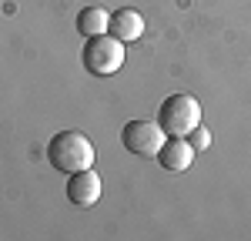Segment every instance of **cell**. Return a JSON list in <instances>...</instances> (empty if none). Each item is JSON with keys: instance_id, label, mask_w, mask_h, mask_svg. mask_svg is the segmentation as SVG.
Wrapping results in <instances>:
<instances>
[{"instance_id": "cell-1", "label": "cell", "mask_w": 251, "mask_h": 241, "mask_svg": "<svg viewBox=\"0 0 251 241\" xmlns=\"http://www.w3.org/2000/svg\"><path fill=\"white\" fill-rule=\"evenodd\" d=\"M47 161L64 174L87 171L94 164V144L80 131H60V134H54L47 141Z\"/></svg>"}, {"instance_id": "cell-2", "label": "cell", "mask_w": 251, "mask_h": 241, "mask_svg": "<svg viewBox=\"0 0 251 241\" xmlns=\"http://www.w3.org/2000/svg\"><path fill=\"white\" fill-rule=\"evenodd\" d=\"M157 124L168 138H188L201 124V104L191 94H171L157 107Z\"/></svg>"}, {"instance_id": "cell-3", "label": "cell", "mask_w": 251, "mask_h": 241, "mask_svg": "<svg viewBox=\"0 0 251 241\" xmlns=\"http://www.w3.org/2000/svg\"><path fill=\"white\" fill-rule=\"evenodd\" d=\"M84 71L94 74V77H111L121 71L124 64V44L114 37V34H97V37H87L84 44Z\"/></svg>"}, {"instance_id": "cell-4", "label": "cell", "mask_w": 251, "mask_h": 241, "mask_svg": "<svg viewBox=\"0 0 251 241\" xmlns=\"http://www.w3.org/2000/svg\"><path fill=\"white\" fill-rule=\"evenodd\" d=\"M164 131H161V124L157 120H127L124 124V131H121V144L137 154V158H157V151H161V144H164Z\"/></svg>"}, {"instance_id": "cell-5", "label": "cell", "mask_w": 251, "mask_h": 241, "mask_svg": "<svg viewBox=\"0 0 251 241\" xmlns=\"http://www.w3.org/2000/svg\"><path fill=\"white\" fill-rule=\"evenodd\" d=\"M194 151L191 141L188 138H164L161 144V151H157V161H161V168L164 171H171V174H181V171H188L194 161Z\"/></svg>"}, {"instance_id": "cell-6", "label": "cell", "mask_w": 251, "mask_h": 241, "mask_svg": "<svg viewBox=\"0 0 251 241\" xmlns=\"http://www.w3.org/2000/svg\"><path fill=\"white\" fill-rule=\"evenodd\" d=\"M67 198L80 204V208H91L100 201V174L97 171H77V174H71L67 178Z\"/></svg>"}, {"instance_id": "cell-7", "label": "cell", "mask_w": 251, "mask_h": 241, "mask_svg": "<svg viewBox=\"0 0 251 241\" xmlns=\"http://www.w3.org/2000/svg\"><path fill=\"white\" fill-rule=\"evenodd\" d=\"M107 30H111L121 44H134V40L144 37V17L137 14L134 7H121V10H114V14H111Z\"/></svg>"}, {"instance_id": "cell-8", "label": "cell", "mask_w": 251, "mask_h": 241, "mask_svg": "<svg viewBox=\"0 0 251 241\" xmlns=\"http://www.w3.org/2000/svg\"><path fill=\"white\" fill-rule=\"evenodd\" d=\"M107 24H111V14L104 7H84L77 14V30L84 37H97V34H107Z\"/></svg>"}, {"instance_id": "cell-9", "label": "cell", "mask_w": 251, "mask_h": 241, "mask_svg": "<svg viewBox=\"0 0 251 241\" xmlns=\"http://www.w3.org/2000/svg\"><path fill=\"white\" fill-rule=\"evenodd\" d=\"M188 141H191V147H194V151H204V147L211 144V131H208L204 124H198L191 134H188Z\"/></svg>"}]
</instances>
